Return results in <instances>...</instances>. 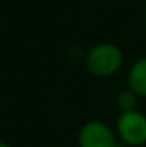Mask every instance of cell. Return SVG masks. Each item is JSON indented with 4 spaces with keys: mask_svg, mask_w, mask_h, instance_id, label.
I'll return each instance as SVG.
<instances>
[{
    "mask_svg": "<svg viewBox=\"0 0 146 147\" xmlns=\"http://www.w3.org/2000/svg\"><path fill=\"white\" fill-rule=\"evenodd\" d=\"M124 61L123 50L113 42H99L86 53L85 64L91 75L99 78L113 77L121 69Z\"/></svg>",
    "mask_w": 146,
    "mask_h": 147,
    "instance_id": "1",
    "label": "cell"
},
{
    "mask_svg": "<svg viewBox=\"0 0 146 147\" xmlns=\"http://www.w3.org/2000/svg\"><path fill=\"white\" fill-rule=\"evenodd\" d=\"M118 139L130 147L146 144V114L138 110L121 111L115 127Z\"/></svg>",
    "mask_w": 146,
    "mask_h": 147,
    "instance_id": "2",
    "label": "cell"
},
{
    "mask_svg": "<svg viewBox=\"0 0 146 147\" xmlns=\"http://www.w3.org/2000/svg\"><path fill=\"white\" fill-rule=\"evenodd\" d=\"M118 136L105 122L102 121H88L82 125L77 135L79 147H116Z\"/></svg>",
    "mask_w": 146,
    "mask_h": 147,
    "instance_id": "3",
    "label": "cell"
},
{
    "mask_svg": "<svg viewBox=\"0 0 146 147\" xmlns=\"http://www.w3.org/2000/svg\"><path fill=\"white\" fill-rule=\"evenodd\" d=\"M127 88L138 97H146V57L135 59L127 72Z\"/></svg>",
    "mask_w": 146,
    "mask_h": 147,
    "instance_id": "4",
    "label": "cell"
},
{
    "mask_svg": "<svg viewBox=\"0 0 146 147\" xmlns=\"http://www.w3.org/2000/svg\"><path fill=\"white\" fill-rule=\"evenodd\" d=\"M138 99H140V97H138L134 91L126 88L116 96V105L121 111H132V110H137Z\"/></svg>",
    "mask_w": 146,
    "mask_h": 147,
    "instance_id": "5",
    "label": "cell"
},
{
    "mask_svg": "<svg viewBox=\"0 0 146 147\" xmlns=\"http://www.w3.org/2000/svg\"><path fill=\"white\" fill-rule=\"evenodd\" d=\"M0 147H11L8 144V142H5V141H0Z\"/></svg>",
    "mask_w": 146,
    "mask_h": 147,
    "instance_id": "6",
    "label": "cell"
},
{
    "mask_svg": "<svg viewBox=\"0 0 146 147\" xmlns=\"http://www.w3.org/2000/svg\"><path fill=\"white\" fill-rule=\"evenodd\" d=\"M116 147H130V146H127V144H123V142H121V144H118Z\"/></svg>",
    "mask_w": 146,
    "mask_h": 147,
    "instance_id": "7",
    "label": "cell"
},
{
    "mask_svg": "<svg viewBox=\"0 0 146 147\" xmlns=\"http://www.w3.org/2000/svg\"><path fill=\"white\" fill-rule=\"evenodd\" d=\"M145 24H146V8H145Z\"/></svg>",
    "mask_w": 146,
    "mask_h": 147,
    "instance_id": "8",
    "label": "cell"
}]
</instances>
